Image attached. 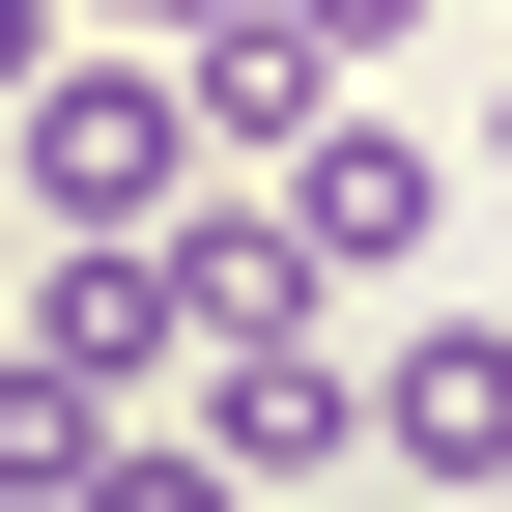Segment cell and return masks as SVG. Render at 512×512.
Returning a JSON list of instances; mask_svg holds the SVG:
<instances>
[{
    "instance_id": "cell-12",
    "label": "cell",
    "mask_w": 512,
    "mask_h": 512,
    "mask_svg": "<svg viewBox=\"0 0 512 512\" xmlns=\"http://www.w3.org/2000/svg\"><path fill=\"white\" fill-rule=\"evenodd\" d=\"M484 171H512V86H484Z\"/></svg>"
},
{
    "instance_id": "cell-6",
    "label": "cell",
    "mask_w": 512,
    "mask_h": 512,
    "mask_svg": "<svg viewBox=\"0 0 512 512\" xmlns=\"http://www.w3.org/2000/svg\"><path fill=\"white\" fill-rule=\"evenodd\" d=\"M86 427H114L86 370H29V342H0V512H57V484H86Z\"/></svg>"
},
{
    "instance_id": "cell-7",
    "label": "cell",
    "mask_w": 512,
    "mask_h": 512,
    "mask_svg": "<svg viewBox=\"0 0 512 512\" xmlns=\"http://www.w3.org/2000/svg\"><path fill=\"white\" fill-rule=\"evenodd\" d=\"M57 512H256V484L200 456V427H86V484H57Z\"/></svg>"
},
{
    "instance_id": "cell-8",
    "label": "cell",
    "mask_w": 512,
    "mask_h": 512,
    "mask_svg": "<svg viewBox=\"0 0 512 512\" xmlns=\"http://www.w3.org/2000/svg\"><path fill=\"white\" fill-rule=\"evenodd\" d=\"M285 29H313V57H342V86H370V57H427V29H456V0H285Z\"/></svg>"
},
{
    "instance_id": "cell-1",
    "label": "cell",
    "mask_w": 512,
    "mask_h": 512,
    "mask_svg": "<svg viewBox=\"0 0 512 512\" xmlns=\"http://www.w3.org/2000/svg\"><path fill=\"white\" fill-rule=\"evenodd\" d=\"M200 171H228V143H200V86H171L143 29H57V57H29V171H0L29 228H171Z\"/></svg>"
},
{
    "instance_id": "cell-2",
    "label": "cell",
    "mask_w": 512,
    "mask_h": 512,
    "mask_svg": "<svg viewBox=\"0 0 512 512\" xmlns=\"http://www.w3.org/2000/svg\"><path fill=\"white\" fill-rule=\"evenodd\" d=\"M427 228H456V143H427V114H370V86H313L285 143H256V256H285V285H399Z\"/></svg>"
},
{
    "instance_id": "cell-9",
    "label": "cell",
    "mask_w": 512,
    "mask_h": 512,
    "mask_svg": "<svg viewBox=\"0 0 512 512\" xmlns=\"http://www.w3.org/2000/svg\"><path fill=\"white\" fill-rule=\"evenodd\" d=\"M29 57H57V0H0V114H29Z\"/></svg>"
},
{
    "instance_id": "cell-11",
    "label": "cell",
    "mask_w": 512,
    "mask_h": 512,
    "mask_svg": "<svg viewBox=\"0 0 512 512\" xmlns=\"http://www.w3.org/2000/svg\"><path fill=\"white\" fill-rule=\"evenodd\" d=\"M0 285H29V200H0Z\"/></svg>"
},
{
    "instance_id": "cell-3",
    "label": "cell",
    "mask_w": 512,
    "mask_h": 512,
    "mask_svg": "<svg viewBox=\"0 0 512 512\" xmlns=\"http://www.w3.org/2000/svg\"><path fill=\"white\" fill-rule=\"evenodd\" d=\"M143 427H200V456L285 512V484H342V456H370V370H342V313H313V285H256V313H200V370H171Z\"/></svg>"
},
{
    "instance_id": "cell-14",
    "label": "cell",
    "mask_w": 512,
    "mask_h": 512,
    "mask_svg": "<svg viewBox=\"0 0 512 512\" xmlns=\"http://www.w3.org/2000/svg\"><path fill=\"white\" fill-rule=\"evenodd\" d=\"M484 512H512V484H484Z\"/></svg>"
},
{
    "instance_id": "cell-13",
    "label": "cell",
    "mask_w": 512,
    "mask_h": 512,
    "mask_svg": "<svg viewBox=\"0 0 512 512\" xmlns=\"http://www.w3.org/2000/svg\"><path fill=\"white\" fill-rule=\"evenodd\" d=\"M427 512H484V484H427Z\"/></svg>"
},
{
    "instance_id": "cell-5",
    "label": "cell",
    "mask_w": 512,
    "mask_h": 512,
    "mask_svg": "<svg viewBox=\"0 0 512 512\" xmlns=\"http://www.w3.org/2000/svg\"><path fill=\"white\" fill-rule=\"evenodd\" d=\"M171 86H200V143L256 171V143H285V114H313V86H342V57H313V29H285V0H200V29H171Z\"/></svg>"
},
{
    "instance_id": "cell-4",
    "label": "cell",
    "mask_w": 512,
    "mask_h": 512,
    "mask_svg": "<svg viewBox=\"0 0 512 512\" xmlns=\"http://www.w3.org/2000/svg\"><path fill=\"white\" fill-rule=\"evenodd\" d=\"M370 456L512 484V285H456V313H399V342H370Z\"/></svg>"
},
{
    "instance_id": "cell-10",
    "label": "cell",
    "mask_w": 512,
    "mask_h": 512,
    "mask_svg": "<svg viewBox=\"0 0 512 512\" xmlns=\"http://www.w3.org/2000/svg\"><path fill=\"white\" fill-rule=\"evenodd\" d=\"M57 29H200V0H57Z\"/></svg>"
}]
</instances>
